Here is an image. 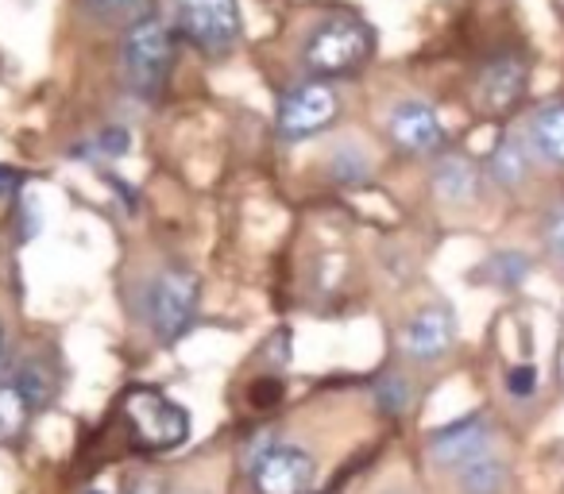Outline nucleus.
<instances>
[{
  "instance_id": "nucleus-1",
  "label": "nucleus",
  "mask_w": 564,
  "mask_h": 494,
  "mask_svg": "<svg viewBox=\"0 0 564 494\" xmlns=\"http://www.w3.org/2000/svg\"><path fill=\"white\" fill-rule=\"evenodd\" d=\"M174 66V35L159 17H143L124 35V74L140 97H159Z\"/></svg>"
},
{
  "instance_id": "nucleus-2",
  "label": "nucleus",
  "mask_w": 564,
  "mask_h": 494,
  "mask_svg": "<svg viewBox=\"0 0 564 494\" xmlns=\"http://www.w3.org/2000/svg\"><path fill=\"white\" fill-rule=\"evenodd\" d=\"M124 421L132 440L143 452H166V448H178L189 437V414L182 406H174L166 394L148 391V386H135L124 394Z\"/></svg>"
},
{
  "instance_id": "nucleus-14",
  "label": "nucleus",
  "mask_w": 564,
  "mask_h": 494,
  "mask_svg": "<svg viewBox=\"0 0 564 494\" xmlns=\"http://www.w3.org/2000/svg\"><path fill=\"white\" fill-rule=\"evenodd\" d=\"M17 386H20V394H24L32 409H43L51 398H55V375H51V367H47V363H40V360L20 363Z\"/></svg>"
},
{
  "instance_id": "nucleus-5",
  "label": "nucleus",
  "mask_w": 564,
  "mask_h": 494,
  "mask_svg": "<svg viewBox=\"0 0 564 494\" xmlns=\"http://www.w3.org/2000/svg\"><path fill=\"white\" fill-rule=\"evenodd\" d=\"M178 20L189 43L209 55H225L240 40V9L236 0H178Z\"/></svg>"
},
{
  "instance_id": "nucleus-4",
  "label": "nucleus",
  "mask_w": 564,
  "mask_h": 494,
  "mask_svg": "<svg viewBox=\"0 0 564 494\" xmlns=\"http://www.w3.org/2000/svg\"><path fill=\"white\" fill-rule=\"evenodd\" d=\"M197 301H202V286L189 271H163V275L151 283L148 294V317H151V329L163 344H174L182 332L194 325L197 317Z\"/></svg>"
},
{
  "instance_id": "nucleus-21",
  "label": "nucleus",
  "mask_w": 564,
  "mask_h": 494,
  "mask_svg": "<svg viewBox=\"0 0 564 494\" xmlns=\"http://www.w3.org/2000/svg\"><path fill=\"white\" fill-rule=\"evenodd\" d=\"M507 391L514 394V398H530V394H538V371H533L530 363L510 367L507 371Z\"/></svg>"
},
{
  "instance_id": "nucleus-12",
  "label": "nucleus",
  "mask_w": 564,
  "mask_h": 494,
  "mask_svg": "<svg viewBox=\"0 0 564 494\" xmlns=\"http://www.w3.org/2000/svg\"><path fill=\"white\" fill-rule=\"evenodd\" d=\"M433 189H437V197H441V201H448V205L471 201V197H476V189H479L476 166H471L464 155H445L437 163V171H433Z\"/></svg>"
},
{
  "instance_id": "nucleus-19",
  "label": "nucleus",
  "mask_w": 564,
  "mask_h": 494,
  "mask_svg": "<svg viewBox=\"0 0 564 494\" xmlns=\"http://www.w3.org/2000/svg\"><path fill=\"white\" fill-rule=\"evenodd\" d=\"M376 402H379V409H383V414H391V417L406 414V406H410V383L402 375H387L383 383L376 386Z\"/></svg>"
},
{
  "instance_id": "nucleus-25",
  "label": "nucleus",
  "mask_w": 564,
  "mask_h": 494,
  "mask_svg": "<svg viewBox=\"0 0 564 494\" xmlns=\"http://www.w3.org/2000/svg\"><path fill=\"white\" fill-rule=\"evenodd\" d=\"M128 494H163V483H159V479H135V483L128 486Z\"/></svg>"
},
{
  "instance_id": "nucleus-8",
  "label": "nucleus",
  "mask_w": 564,
  "mask_h": 494,
  "mask_svg": "<svg viewBox=\"0 0 564 494\" xmlns=\"http://www.w3.org/2000/svg\"><path fill=\"white\" fill-rule=\"evenodd\" d=\"M525 78H530V66L518 55H502L495 63H487L476 78V105L487 117H502L510 112L525 94Z\"/></svg>"
},
{
  "instance_id": "nucleus-18",
  "label": "nucleus",
  "mask_w": 564,
  "mask_h": 494,
  "mask_svg": "<svg viewBox=\"0 0 564 494\" xmlns=\"http://www.w3.org/2000/svg\"><path fill=\"white\" fill-rule=\"evenodd\" d=\"M487 271H491V283L518 286L525 275H530V260H525L522 252H502V255H495V260L487 263Z\"/></svg>"
},
{
  "instance_id": "nucleus-20",
  "label": "nucleus",
  "mask_w": 564,
  "mask_h": 494,
  "mask_svg": "<svg viewBox=\"0 0 564 494\" xmlns=\"http://www.w3.org/2000/svg\"><path fill=\"white\" fill-rule=\"evenodd\" d=\"M333 174H337V182H360L368 178V158L360 155V151L348 143V147H340L337 155H333Z\"/></svg>"
},
{
  "instance_id": "nucleus-3",
  "label": "nucleus",
  "mask_w": 564,
  "mask_h": 494,
  "mask_svg": "<svg viewBox=\"0 0 564 494\" xmlns=\"http://www.w3.org/2000/svg\"><path fill=\"white\" fill-rule=\"evenodd\" d=\"M371 55V32L364 20L356 17H337V20H325V24L314 28V35L306 40V66L314 74H348L356 66H364Z\"/></svg>"
},
{
  "instance_id": "nucleus-6",
  "label": "nucleus",
  "mask_w": 564,
  "mask_h": 494,
  "mask_svg": "<svg viewBox=\"0 0 564 494\" xmlns=\"http://www.w3.org/2000/svg\"><path fill=\"white\" fill-rule=\"evenodd\" d=\"M317 475V463L306 448L279 444L267 448L251 468V483L259 494H306Z\"/></svg>"
},
{
  "instance_id": "nucleus-17",
  "label": "nucleus",
  "mask_w": 564,
  "mask_h": 494,
  "mask_svg": "<svg viewBox=\"0 0 564 494\" xmlns=\"http://www.w3.org/2000/svg\"><path fill=\"white\" fill-rule=\"evenodd\" d=\"M502 479H507V471H502V463L495 460L491 452L479 455V460H471L468 468H460L464 494H499Z\"/></svg>"
},
{
  "instance_id": "nucleus-15",
  "label": "nucleus",
  "mask_w": 564,
  "mask_h": 494,
  "mask_svg": "<svg viewBox=\"0 0 564 494\" xmlns=\"http://www.w3.org/2000/svg\"><path fill=\"white\" fill-rule=\"evenodd\" d=\"M28 414H32V406H28V398L20 394V386L0 383V444H9V440H17L20 432H24Z\"/></svg>"
},
{
  "instance_id": "nucleus-13",
  "label": "nucleus",
  "mask_w": 564,
  "mask_h": 494,
  "mask_svg": "<svg viewBox=\"0 0 564 494\" xmlns=\"http://www.w3.org/2000/svg\"><path fill=\"white\" fill-rule=\"evenodd\" d=\"M530 140L541 158H549V163L564 171V97L553 105H545V109L533 117Z\"/></svg>"
},
{
  "instance_id": "nucleus-23",
  "label": "nucleus",
  "mask_w": 564,
  "mask_h": 494,
  "mask_svg": "<svg viewBox=\"0 0 564 494\" xmlns=\"http://www.w3.org/2000/svg\"><path fill=\"white\" fill-rule=\"evenodd\" d=\"M279 398H282V383H279V378H259V383L251 386V406L267 409V406H274Z\"/></svg>"
},
{
  "instance_id": "nucleus-16",
  "label": "nucleus",
  "mask_w": 564,
  "mask_h": 494,
  "mask_svg": "<svg viewBox=\"0 0 564 494\" xmlns=\"http://www.w3.org/2000/svg\"><path fill=\"white\" fill-rule=\"evenodd\" d=\"M525 171H530L525 147L518 140H502L491 155V178L499 182V186H518V182L525 178Z\"/></svg>"
},
{
  "instance_id": "nucleus-27",
  "label": "nucleus",
  "mask_w": 564,
  "mask_h": 494,
  "mask_svg": "<svg viewBox=\"0 0 564 494\" xmlns=\"http://www.w3.org/2000/svg\"><path fill=\"white\" fill-rule=\"evenodd\" d=\"M94 4H97L101 12H128V9H135L140 0H94Z\"/></svg>"
},
{
  "instance_id": "nucleus-10",
  "label": "nucleus",
  "mask_w": 564,
  "mask_h": 494,
  "mask_svg": "<svg viewBox=\"0 0 564 494\" xmlns=\"http://www.w3.org/2000/svg\"><path fill=\"white\" fill-rule=\"evenodd\" d=\"M456 340V317L448 306H425L410 317L406 332H402V348H406L410 360L433 363L453 348Z\"/></svg>"
},
{
  "instance_id": "nucleus-28",
  "label": "nucleus",
  "mask_w": 564,
  "mask_h": 494,
  "mask_svg": "<svg viewBox=\"0 0 564 494\" xmlns=\"http://www.w3.org/2000/svg\"><path fill=\"white\" fill-rule=\"evenodd\" d=\"M9 371V337H4V325H0V375Z\"/></svg>"
},
{
  "instance_id": "nucleus-7",
  "label": "nucleus",
  "mask_w": 564,
  "mask_h": 494,
  "mask_svg": "<svg viewBox=\"0 0 564 494\" xmlns=\"http://www.w3.org/2000/svg\"><path fill=\"white\" fill-rule=\"evenodd\" d=\"M333 117H337V94L329 86H322V81H310V86H299L282 97L279 132L286 140H306V135L329 128Z\"/></svg>"
},
{
  "instance_id": "nucleus-24",
  "label": "nucleus",
  "mask_w": 564,
  "mask_h": 494,
  "mask_svg": "<svg viewBox=\"0 0 564 494\" xmlns=\"http://www.w3.org/2000/svg\"><path fill=\"white\" fill-rule=\"evenodd\" d=\"M101 143H105V151H109V155H124V151H128V132H124V128H105Z\"/></svg>"
},
{
  "instance_id": "nucleus-11",
  "label": "nucleus",
  "mask_w": 564,
  "mask_h": 494,
  "mask_svg": "<svg viewBox=\"0 0 564 494\" xmlns=\"http://www.w3.org/2000/svg\"><path fill=\"white\" fill-rule=\"evenodd\" d=\"M430 452L437 463L460 471V468H468L471 460L491 452V429H487L484 417H464V421L445 425L441 432H433Z\"/></svg>"
},
{
  "instance_id": "nucleus-29",
  "label": "nucleus",
  "mask_w": 564,
  "mask_h": 494,
  "mask_svg": "<svg viewBox=\"0 0 564 494\" xmlns=\"http://www.w3.org/2000/svg\"><path fill=\"white\" fill-rule=\"evenodd\" d=\"M89 494H101V491H89Z\"/></svg>"
},
{
  "instance_id": "nucleus-22",
  "label": "nucleus",
  "mask_w": 564,
  "mask_h": 494,
  "mask_svg": "<svg viewBox=\"0 0 564 494\" xmlns=\"http://www.w3.org/2000/svg\"><path fill=\"white\" fill-rule=\"evenodd\" d=\"M545 240H549V252H553V255H556V263L564 267V201L556 205L553 217H549Z\"/></svg>"
},
{
  "instance_id": "nucleus-26",
  "label": "nucleus",
  "mask_w": 564,
  "mask_h": 494,
  "mask_svg": "<svg viewBox=\"0 0 564 494\" xmlns=\"http://www.w3.org/2000/svg\"><path fill=\"white\" fill-rule=\"evenodd\" d=\"M17 186H20V174L9 171V166H0V197H9Z\"/></svg>"
},
{
  "instance_id": "nucleus-9",
  "label": "nucleus",
  "mask_w": 564,
  "mask_h": 494,
  "mask_svg": "<svg viewBox=\"0 0 564 494\" xmlns=\"http://www.w3.org/2000/svg\"><path fill=\"white\" fill-rule=\"evenodd\" d=\"M387 132H391L394 147H402L406 155H433V151L445 147V124L425 101L394 105Z\"/></svg>"
}]
</instances>
